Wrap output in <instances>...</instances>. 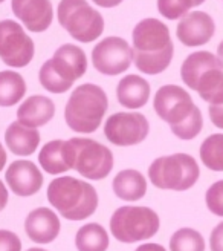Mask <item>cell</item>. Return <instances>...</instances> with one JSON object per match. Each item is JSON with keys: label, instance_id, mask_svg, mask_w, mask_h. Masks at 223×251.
Wrapping results in <instances>:
<instances>
[{"label": "cell", "instance_id": "f1b7e54d", "mask_svg": "<svg viewBox=\"0 0 223 251\" xmlns=\"http://www.w3.org/2000/svg\"><path fill=\"white\" fill-rule=\"evenodd\" d=\"M22 242L16 233L0 230V251H20Z\"/></svg>", "mask_w": 223, "mask_h": 251}, {"label": "cell", "instance_id": "7402d4cb", "mask_svg": "<svg viewBox=\"0 0 223 251\" xmlns=\"http://www.w3.org/2000/svg\"><path fill=\"white\" fill-rule=\"evenodd\" d=\"M109 244L106 228L96 222L83 225L75 236V247L78 251H106Z\"/></svg>", "mask_w": 223, "mask_h": 251}, {"label": "cell", "instance_id": "484cf974", "mask_svg": "<svg viewBox=\"0 0 223 251\" xmlns=\"http://www.w3.org/2000/svg\"><path fill=\"white\" fill-rule=\"evenodd\" d=\"M170 251H205V239L194 228H180L171 236Z\"/></svg>", "mask_w": 223, "mask_h": 251}, {"label": "cell", "instance_id": "30bf717a", "mask_svg": "<svg viewBox=\"0 0 223 251\" xmlns=\"http://www.w3.org/2000/svg\"><path fill=\"white\" fill-rule=\"evenodd\" d=\"M58 22L72 39L81 43L96 40L104 31L103 16L88 0H61L57 9Z\"/></svg>", "mask_w": 223, "mask_h": 251}, {"label": "cell", "instance_id": "2e32d148", "mask_svg": "<svg viewBox=\"0 0 223 251\" xmlns=\"http://www.w3.org/2000/svg\"><path fill=\"white\" fill-rule=\"evenodd\" d=\"M5 179L12 193L17 196H32L43 185V175L34 162L19 159L11 162L6 170Z\"/></svg>", "mask_w": 223, "mask_h": 251}, {"label": "cell", "instance_id": "52a82bcc", "mask_svg": "<svg viewBox=\"0 0 223 251\" xmlns=\"http://www.w3.org/2000/svg\"><path fill=\"white\" fill-rule=\"evenodd\" d=\"M65 150L69 170H77L88 179H104L113 169L110 149L90 138H70L65 141Z\"/></svg>", "mask_w": 223, "mask_h": 251}, {"label": "cell", "instance_id": "9c48e42d", "mask_svg": "<svg viewBox=\"0 0 223 251\" xmlns=\"http://www.w3.org/2000/svg\"><path fill=\"white\" fill-rule=\"evenodd\" d=\"M160 219L148 207L124 205L110 218V231L122 244H134L153 237L159 231Z\"/></svg>", "mask_w": 223, "mask_h": 251}, {"label": "cell", "instance_id": "4fadbf2b", "mask_svg": "<svg viewBox=\"0 0 223 251\" xmlns=\"http://www.w3.org/2000/svg\"><path fill=\"white\" fill-rule=\"evenodd\" d=\"M133 61V49L121 37H107L92 51L93 68L103 75H119L126 72Z\"/></svg>", "mask_w": 223, "mask_h": 251}, {"label": "cell", "instance_id": "ffe728a7", "mask_svg": "<svg viewBox=\"0 0 223 251\" xmlns=\"http://www.w3.org/2000/svg\"><path fill=\"white\" fill-rule=\"evenodd\" d=\"M5 143L14 155L29 156L40 144V133L37 129L26 127L19 121H14L5 132Z\"/></svg>", "mask_w": 223, "mask_h": 251}, {"label": "cell", "instance_id": "cb8c5ba5", "mask_svg": "<svg viewBox=\"0 0 223 251\" xmlns=\"http://www.w3.org/2000/svg\"><path fill=\"white\" fill-rule=\"evenodd\" d=\"M26 94V83L14 71L0 72V106L9 107L17 104Z\"/></svg>", "mask_w": 223, "mask_h": 251}, {"label": "cell", "instance_id": "277c9868", "mask_svg": "<svg viewBox=\"0 0 223 251\" xmlns=\"http://www.w3.org/2000/svg\"><path fill=\"white\" fill-rule=\"evenodd\" d=\"M180 78L209 106L223 103V66L214 54L208 51L190 54L180 66Z\"/></svg>", "mask_w": 223, "mask_h": 251}, {"label": "cell", "instance_id": "ba28073f", "mask_svg": "<svg viewBox=\"0 0 223 251\" xmlns=\"http://www.w3.org/2000/svg\"><path fill=\"white\" fill-rule=\"evenodd\" d=\"M199 176V164L187 153L159 156L148 167V178L160 190L185 192L197 182Z\"/></svg>", "mask_w": 223, "mask_h": 251}, {"label": "cell", "instance_id": "83f0119b", "mask_svg": "<svg viewBox=\"0 0 223 251\" xmlns=\"http://www.w3.org/2000/svg\"><path fill=\"white\" fill-rule=\"evenodd\" d=\"M205 202L213 215L223 218V179L214 182L208 188L205 195Z\"/></svg>", "mask_w": 223, "mask_h": 251}, {"label": "cell", "instance_id": "3957f363", "mask_svg": "<svg viewBox=\"0 0 223 251\" xmlns=\"http://www.w3.org/2000/svg\"><path fill=\"white\" fill-rule=\"evenodd\" d=\"M47 201L67 221H84L98 208V193L89 182L73 176L55 178L47 187Z\"/></svg>", "mask_w": 223, "mask_h": 251}, {"label": "cell", "instance_id": "e0dca14e", "mask_svg": "<svg viewBox=\"0 0 223 251\" xmlns=\"http://www.w3.org/2000/svg\"><path fill=\"white\" fill-rule=\"evenodd\" d=\"M60 219L51 208L40 207L32 210L24 221V231L32 242L51 244L60 234Z\"/></svg>", "mask_w": 223, "mask_h": 251}, {"label": "cell", "instance_id": "1f68e13d", "mask_svg": "<svg viewBox=\"0 0 223 251\" xmlns=\"http://www.w3.org/2000/svg\"><path fill=\"white\" fill-rule=\"evenodd\" d=\"M134 251H167V250L159 244H142Z\"/></svg>", "mask_w": 223, "mask_h": 251}, {"label": "cell", "instance_id": "4316f807", "mask_svg": "<svg viewBox=\"0 0 223 251\" xmlns=\"http://www.w3.org/2000/svg\"><path fill=\"white\" fill-rule=\"evenodd\" d=\"M205 0H157V9L165 19L178 20L188 14L191 8L201 6Z\"/></svg>", "mask_w": 223, "mask_h": 251}, {"label": "cell", "instance_id": "e575fe53", "mask_svg": "<svg viewBox=\"0 0 223 251\" xmlns=\"http://www.w3.org/2000/svg\"><path fill=\"white\" fill-rule=\"evenodd\" d=\"M5 164H6V152H5L2 143H0V170L5 167Z\"/></svg>", "mask_w": 223, "mask_h": 251}, {"label": "cell", "instance_id": "d4e9b609", "mask_svg": "<svg viewBox=\"0 0 223 251\" xmlns=\"http://www.w3.org/2000/svg\"><path fill=\"white\" fill-rule=\"evenodd\" d=\"M201 159L202 164L213 170L223 172V133L209 135L201 146Z\"/></svg>", "mask_w": 223, "mask_h": 251}, {"label": "cell", "instance_id": "d6986e66", "mask_svg": "<svg viewBox=\"0 0 223 251\" xmlns=\"http://www.w3.org/2000/svg\"><path fill=\"white\" fill-rule=\"evenodd\" d=\"M116 97L121 106L127 109H141L150 98V84L139 75L130 74L118 83Z\"/></svg>", "mask_w": 223, "mask_h": 251}, {"label": "cell", "instance_id": "5bb4252c", "mask_svg": "<svg viewBox=\"0 0 223 251\" xmlns=\"http://www.w3.org/2000/svg\"><path fill=\"white\" fill-rule=\"evenodd\" d=\"M216 25L213 17L203 11H193L182 17L178 25V39L182 45L188 48L203 46L213 39Z\"/></svg>", "mask_w": 223, "mask_h": 251}, {"label": "cell", "instance_id": "4dcf8cb0", "mask_svg": "<svg viewBox=\"0 0 223 251\" xmlns=\"http://www.w3.org/2000/svg\"><path fill=\"white\" fill-rule=\"evenodd\" d=\"M208 112H209L211 123L216 126L217 129H223V103L216 104V106H209Z\"/></svg>", "mask_w": 223, "mask_h": 251}, {"label": "cell", "instance_id": "603a6c76", "mask_svg": "<svg viewBox=\"0 0 223 251\" xmlns=\"http://www.w3.org/2000/svg\"><path fill=\"white\" fill-rule=\"evenodd\" d=\"M39 162L42 169L49 175H61L69 170L66 162V150L63 140L49 141L42 147L39 153Z\"/></svg>", "mask_w": 223, "mask_h": 251}, {"label": "cell", "instance_id": "8992f818", "mask_svg": "<svg viewBox=\"0 0 223 251\" xmlns=\"http://www.w3.org/2000/svg\"><path fill=\"white\" fill-rule=\"evenodd\" d=\"M88 71V57L81 48L75 45L60 46L54 57L45 61L40 68L39 80L46 91L52 94H65L75 80L81 78Z\"/></svg>", "mask_w": 223, "mask_h": 251}, {"label": "cell", "instance_id": "836d02e7", "mask_svg": "<svg viewBox=\"0 0 223 251\" xmlns=\"http://www.w3.org/2000/svg\"><path fill=\"white\" fill-rule=\"evenodd\" d=\"M92 2L101 8H113V6L119 5L122 0H92Z\"/></svg>", "mask_w": 223, "mask_h": 251}, {"label": "cell", "instance_id": "f546056e", "mask_svg": "<svg viewBox=\"0 0 223 251\" xmlns=\"http://www.w3.org/2000/svg\"><path fill=\"white\" fill-rule=\"evenodd\" d=\"M209 247H211V251H223V222L217 224L211 231Z\"/></svg>", "mask_w": 223, "mask_h": 251}, {"label": "cell", "instance_id": "8d00e7d4", "mask_svg": "<svg viewBox=\"0 0 223 251\" xmlns=\"http://www.w3.org/2000/svg\"><path fill=\"white\" fill-rule=\"evenodd\" d=\"M26 251H47V250H43V248H29Z\"/></svg>", "mask_w": 223, "mask_h": 251}, {"label": "cell", "instance_id": "5b68a950", "mask_svg": "<svg viewBox=\"0 0 223 251\" xmlns=\"http://www.w3.org/2000/svg\"><path fill=\"white\" fill-rule=\"evenodd\" d=\"M109 109V98L103 87L84 83L73 91L65 107V120L70 130L93 133L101 126Z\"/></svg>", "mask_w": 223, "mask_h": 251}, {"label": "cell", "instance_id": "9a60e30c", "mask_svg": "<svg viewBox=\"0 0 223 251\" xmlns=\"http://www.w3.org/2000/svg\"><path fill=\"white\" fill-rule=\"evenodd\" d=\"M11 8L31 32L46 31L54 19L51 0H11Z\"/></svg>", "mask_w": 223, "mask_h": 251}, {"label": "cell", "instance_id": "6da1fadb", "mask_svg": "<svg viewBox=\"0 0 223 251\" xmlns=\"http://www.w3.org/2000/svg\"><path fill=\"white\" fill-rule=\"evenodd\" d=\"M153 107L157 117L170 124L173 135L179 140L191 141L202 132V112L183 87L176 84L159 87L153 100Z\"/></svg>", "mask_w": 223, "mask_h": 251}, {"label": "cell", "instance_id": "ac0fdd59", "mask_svg": "<svg viewBox=\"0 0 223 251\" xmlns=\"http://www.w3.org/2000/svg\"><path fill=\"white\" fill-rule=\"evenodd\" d=\"M55 115V104L45 95H32L20 104L17 110L19 123L31 129L42 127Z\"/></svg>", "mask_w": 223, "mask_h": 251}, {"label": "cell", "instance_id": "d590c367", "mask_svg": "<svg viewBox=\"0 0 223 251\" xmlns=\"http://www.w3.org/2000/svg\"><path fill=\"white\" fill-rule=\"evenodd\" d=\"M217 58L220 60L222 66H223V40L220 42V45H219V48H217Z\"/></svg>", "mask_w": 223, "mask_h": 251}, {"label": "cell", "instance_id": "7a4b0ae2", "mask_svg": "<svg viewBox=\"0 0 223 251\" xmlns=\"http://www.w3.org/2000/svg\"><path fill=\"white\" fill-rule=\"evenodd\" d=\"M133 61L147 75L164 72L171 63L173 46L168 26L157 19H144L133 29Z\"/></svg>", "mask_w": 223, "mask_h": 251}, {"label": "cell", "instance_id": "7c38bea8", "mask_svg": "<svg viewBox=\"0 0 223 251\" xmlns=\"http://www.w3.org/2000/svg\"><path fill=\"white\" fill-rule=\"evenodd\" d=\"M150 132V124L139 112H116L104 124L107 140L119 147L136 146L142 143Z\"/></svg>", "mask_w": 223, "mask_h": 251}, {"label": "cell", "instance_id": "44dd1931", "mask_svg": "<svg viewBox=\"0 0 223 251\" xmlns=\"http://www.w3.org/2000/svg\"><path fill=\"white\" fill-rule=\"evenodd\" d=\"M115 195L122 201H139L147 193V179L144 175L134 169L121 170L112 182Z\"/></svg>", "mask_w": 223, "mask_h": 251}, {"label": "cell", "instance_id": "74e56055", "mask_svg": "<svg viewBox=\"0 0 223 251\" xmlns=\"http://www.w3.org/2000/svg\"><path fill=\"white\" fill-rule=\"evenodd\" d=\"M5 2V0H0V3H3Z\"/></svg>", "mask_w": 223, "mask_h": 251}, {"label": "cell", "instance_id": "d6a6232c", "mask_svg": "<svg viewBox=\"0 0 223 251\" xmlns=\"http://www.w3.org/2000/svg\"><path fill=\"white\" fill-rule=\"evenodd\" d=\"M6 202H8V190L3 185V182L0 181V211L6 207Z\"/></svg>", "mask_w": 223, "mask_h": 251}, {"label": "cell", "instance_id": "8fae6325", "mask_svg": "<svg viewBox=\"0 0 223 251\" xmlns=\"http://www.w3.org/2000/svg\"><path fill=\"white\" fill-rule=\"evenodd\" d=\"M35 46L31 37L14 20L0 22V58L11 68H24L34 58Z\"/></svg>", "mask_w": 223, "mask_h": 251}]
</instances>
